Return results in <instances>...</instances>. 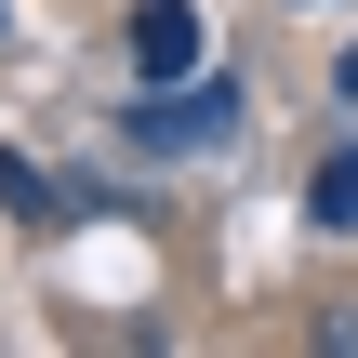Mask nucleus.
<instances>
[{
  "label": "nucleus",
  "mask_w": 358,
  "mask_h": 358,
  "mask_svg": "<svg viewBox=\"0 0 358 358\" xmlns=\"http://www.w3.org/2000/svg\"><path fill=\"white\" fill-rule=\"evenodd\" d=\"M133 133H146V146H226V133H239V93H226V80H146Z\"/></svg>",
  "instance_id": "nucleus-1"
},
{
  "label": "nucleus",
  "mask_w": 358,
  "mask_h": 358,
  "mask_svg": "<svg viewBox=\"0 0 358 358\" xmlns=\"http://www.w3.org/2000/svg\"><path fill=\"white\" fill-rule=\"evenodd\" d=\"M0 199H13V213H27V226H53V213H66V199H53V186H40V159H13V146H0Z\"/></svg>",
  "instance_id": "nucleus-4"
},
{
  "label": "nucleus",
  "mask_w": 358,
  "mask_h": 358,
  "mask_svg": "<svg viewBox=\"0 0 358 358\" xmlns=\"http://www.w3.org/2000/svg\"><path fill=\"white\" fill-rule=\"evenodd\" d=\"M199 53H213L199 0H133V66L146 80H199Z\"/></svg>",
  "instance_id": "nucleus-2"
},
{
  "label": "nucleus",
  "mask_w": 358,
  "mask_h": 358,
  "mask_svg": "<svg viewBox=\"0 0 358 358\" xmlns=\"http://www.w3.org/2000/svg\"><path fill=\"white\" fill-rule=\"evenodd\" d=\"M306 213H319L332 239H358V146H332V159H319V199H306Z\"/></svg>",
  "instance_id": "nucleus-3"
}]
</instances>
